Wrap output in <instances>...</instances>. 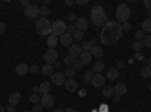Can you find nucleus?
Returning a JSON list of instances; mask_svg holds the SVG:
<instances>
[{
	"label": "nucleus",
	"instance_id": "f257e3e1",
	"mask_svg": "<svg viewBox=\"0 0 151 112\" xmlns=\"http://www.w3.org/2000/svg\"><path fill=\"white\" fill-rule=\"evenodd\" d=\"M121 36H122L121 24L116 21H107L100 32V41L104 46H113L121 40Z\"/></svg>",
	"mask_w": 151,
	"mask_h": 112
},
{
	"label": "nucleus",
	"instance_id": "f03ea898",
	"mask_svg": "<svg viewBox=\"0 0 151 112\" xmlns=\"http://www.w3.org/2000/svg\"><path fill=\"white\" fill-rule=\"evenodd\" d=\"M91 20H92V24H94V26L103 27L104 24L109 21V20H107V12L104 11L103 6L95 5V6L91 9Z\"/></svg>",
	"mask_w": 151,
	"mask_h": 112
},
{
	"label": "nucleus",
	"instance_id": "7ed1b4c3",
	"mask_svg": "<svg viewBox=\"0 0 151 112\" xmlns=\"http://www.w3.org/2000/svg\"><path fill=\"white\" fill-rule=\"evenodd\" d=\"M115 15H116V23H119V24L129 23V18H130V8H129V5H125V3L118 5Z\"/></svg>",
	"mask_w": 151,
	"mask_h": 112
},
{
	"label": "nucleus",
	"instance_id": "20e7f679",
	"mask_svg": "<svg viewBox=\"0 0 151 112\" xmlns=\"http://www.w3.org/2000/svg\"><path fill=\"white\" fill-rule=\"evenodd\" d=\"M36 32L45 36V35H50L52 33V23H50L47 18H40L36 21Z\"/></svg>",
	"mask_w": 151,
	"mask_h": 112
},
{
	"label": "nucleus",
	"instance_id": "39448f33",
	"mask_svg": "<svg viewBox=\"0 0 151 112\" xmlns=\"http://www.w3.org/2000/svg\"><path fill=\"white\" fill-rule=\"evenodd\" d=\"M67 26L68 24H65L62 20H58L52 24V33L56 36H62L64 33H67Z\"/></svg>",
	"mask_w": 151,
	"mask_h": 112
},
{
	"label": "nucleus",
	"instance_id": "423d86ee",
	"mask_svg": "<svg viewBox=\"0 0 151 112\" xmlns=\"http://www.w3.org/2000/svg\"><path fill=\"white\" fill-rule=\"evenodd\" d=\"M58 59V50L56 48H48V50L44 53V61H45V64H55Z\"/></svg>",
	"mask_w": 151,
	"mask_h": 112
},
{
	"label": "nucleus",
	"instance_id": "0eeeda50",
	"mask_svg": "<svg viewBox=\"0 0 151 112\" xmlns=\"http://www.w3.org/2000/svg\"><path fill=\"white\" fill-rule=\"evenodd\" d=\"M24 14H26V17H29V18H36L38 15H40V8H38L36 5H29L26 9H24Z\"/></svg>",
	"mask_w": 151,
	"mask_h": 112
},
{
	"label": "nucleus",
	"instance_id": "6e6552de",
	"mask_svg": "<svg viewBox=\"0 0 151 112\" xmlns=\"http://www.w3.org/2000/svg\"><path fill=\"white\" fill-rule=\"evenodd\" d=\"M65 80H67V77H65L64 71H62V73H53V74H52V83H53V85L60 86V85L65 83Z\"/></svg>",
	"mask_w": 151,
	"mask_h": 112
},
{
	"label": "nucleus",
	"instance_id": "1a4fd4ad",
	"mask_svg": "<svg viewBox=\"0 0 151 112\" xmlns=\"http://www.w3.org/2000/svg\"><path fill=\"white\" fill-rule=\"evenodd\" d=\"M41 105L44 106V109L47 108V109H50V108H53V105H55V98H53V95L52 94H44L42 97H41Z\"/></svg>",
	"mask_w": 151,
	"mask_h": 112
},
{
	"label": "nucleus",
	"instance_id": "9d476101",
	"mask_svg": "<svg viewBox=\"0 0 151 112\" xmlns=\"http://www.w3.org/2000/svg\"><path fill=\"white\" fill-rule=\"evenodd\" d=\"M95 88H101V86H104L106 83V77L103 76V74H94V79L91 82Z\"/></svg>",
	"mask_w": 151,
	"mask_h": 112
},
{
	"label": "nucleus",
	"instance_id": "9b49d317",
	"mask_svg": "<svg viewBox=\"0 0 151 112\" xmlns=\"http://www.w3.org/2000/svg\"><path fill=\"white\" fill-rule=\"evenodd\" d=\"M83 53V48H82V46H79V44H73L71 47H70V55L73 56V58H76V59H79V56Z\"/></svg>",
	"mask_w": 151,
	"mask_h": 112
},
{
	"label": "nucleus",
	"instance_id": "f8f14e48",
	"mask_svg": "<svg viewBox=\"0 0 151 112\" xmlns=\"http://www.w3.org/2000/svg\"><path fill=\"white\" fill-rule=\"evenodd\" d=\"M79 61L82 62V65H83V67L89 65V64H91V61H92V55H91V52H83V53L79 56Z\"/></svg>",
	"mask_w": 151,
	"mask_h": 112
},
{
	"label": "nucleus",
	"instance_id": "ddd939ff",
	"mask_svg": "<svg viewBox=\"0 0 151 112\" xmlns=\"http://www.w3.org/2000/svg\"><path fill=\"white\" fill-rule=\"evenodd\" d=\"M113 91H115V94L116 95H124L125 92H127V85H125L124 82H119V83H116L115 86H113Z\"/></svg>",
	"mask_w": 151,
	"mask_h": 112
},
{
	"label": "nucleus",
	"instance_id": "4468645a",
	"mask_svg": "<svg viewBox=\"0 0 151 112\" xmlns=\"http://www.w3.org/2000/svg\"><path fill=\"white\" fill-rule=\"evenodd\" d=\"M64 85H65L67 91H70V92L77 91V80H76V79H67Z\"/></svg>",
	"mask_w": 151,
	"mask_h": 112
},
{
	"label": "nucleus",
	"instance_id": "2eb2a0df",
	"mask_svg": "<svg viewBox=\"0 0 151 112\" xmlns=\"http://www.w3.org/2000/svg\"><path fill=\"white\" fill-rule=\"evenodd\" d=\"M76 27H77V30L85 32V30L88 29V21H86V18H85V17H79L77 20H76Z\"/></svg>",
	"mask_w": 151,
	"mask_h": 112
},
{
	"label": "nucleus",
	"instance_id": "dca6fc26",
	"mask_svg": "<svg viewBox=\"0 0 151 112\" xmlns=\"http://www.w3.org/2000/svg\"><path fill=\"white\" fill-rule=\"evenodd\" d=\"M59 41H60V44L64 46V47H71L73 46V36L68 35V33H64L59 38Z\"/></svg>",
	"mask_w": 151,
	"mask_h": 112
},
{
	"label": "nucleus",
	"instance_id": "f3484780",
	"mask_svg": "<svg viewBox=\"0 0 151 112\" xmlns=\"http://www.w3.org/2000/svg\"><path fill=\"white\" fill-rule=\"evenodd\" d=\"M8 100H9V105H11V106H17V105L21 102V94H20V92H12V94L9 95Z\"/></svg>",
	"mask_w": 151,
	"mask_h": 112
},
{
	"label": "nucleus",
	"instance_id": "a211bd4d",
	"mask_svg": "<svg viewBox=\"0 0 151 112\" xmlns=\"http://www.w3.org/2000/svg\"><path fill=\"white\" fill-rule=\"evenodd\" d=\"M15 73L18 74V76H26V74L29 73L27 64H18V65L15 67Z\"/></svg>",
	"mask_w": 151,
	"mask_h": 112
},
{
	"label": "nucleus",
	"instance_id": "6ab92c4d",
	"mask_svg": "<svg viewBox=\"0 0 151 112\" xmlns=\"http://www.w3.org/2000/svg\"><path fill=\"white\" fill-rule=\"evenodd\" d=\"M50 90H52V82H47V80L41 82V85H40V92H41L42 95H44V94H48Z\"/></svg>",
	"mask_w": 151,
	"mask_h": 112
},
{
	"label": "nucleus",
	"instance_id": "aec40b11",
	"mask_svg": "<svg viewBox=\"0 0 151 112\" xmlns=\"http://www.w3.org/2000/svg\"><path fill=\"white\" fill-rule=\"evenodd\" d=\"M58 43H59V40H58V36L56 35H50L48 38H47V46H48V48H56V46H58Z\"/></svg>",
	"mask_w": 151,
	"mask_h": 112
},
{
	"label": "nucleus",
	"instance_id": "412c9836",
	"mask_svg": "<svg viewBox=\"0 0 151 112\" xmlns=\"http://www.w3.org/2000/svg\"><path fill=\"white\" fill-rule=\"evenodd\" d=\"M92 71H94V74H101L104 71V64L101 61H97L94 64V67H92Z\"/></svg>",
	"mask_w": 151,
	"mask_h": 112
},
{
	"label": "nucleus",
	"instance_id": "4be33fe9",
	"mask_svg": "<svg viewBox=\"0 0 151 112\" xmlns=\"http://www.w3.org/2000/svg\"><path fill=\"white\" fill-rule=\"evenodd\" d=\"M106 77L110 79V80L118 79V77H119V70H118V68H110V70L107 71V74H106Z\"/></svg>",
	"mask_w": 151,
	"mask_h": 112
},
{
	"label": "nucleus",
	"instance_id": "5701e85b",
	"mask_svg": "<svg viewBox=\"0 0 151 112\" xmlns=\"http://www.w3.org/2000/svg\"><path fill=\"white\" fill-rule=\"evenodd\" d=\"M91 55H92L94 58L100 59V58L104 55V50H103V48H100L98 46H94V47H92V50H91Z\"/></svg>",
	"mask_w": 151,
	"mask_h": 112
},
{
	"label": "nucleus",
	"instance_id": "b1692460",
	"mask_svg": "<svg viewBox=\"0 0 151 112\" xmlns=\"http://www.w3.org/2000/svg\"><path fill=\"white\" fill-rule=\"evenodd\" d=\"M145 35H151V20L147 18L144 23H142V29H141Z\"/></svg>",
	"mask_w": 151,
	"mask_h": 112
},
{
	"label": "nucleus",
	"instance_id": "393cba45",
	"mask_svg": "<svg viewBox=\"0 0 151 112\" xmlns=\"http://www.w3.org/2000/svg\"><path fill=\"white\" fill-rule=\"evenodd\" d=\"M92 79H94V71L92 70H86L83 73V83H89V82H92Z\"/></svg>",
	"mask_w": 151,
	"mask_h": 112
},
{
	"label": "nucleus",
	"instance_id": "a878e982",
	"mask_svg": "<svg viewBox=\"0 0 151 112\" xmlns=\"http://www.w3.org/2000/svg\"><path fill=\"white\" fill-rule=\"evenodd\" d=\"M113 95H115V91H113V88L109 85V86H104L103 88V97H106V98H112Z\"/></svg>",
	"mask_w": 151,
	"mask_h": 112
},
{
	"label": "nucleus",
	"instance_id": "bb28decb",
	"mask_svg": "<svg viewBox=\"0 0 151 112\" xmlns=\"http://www.w3.org/2000/svg\"><path fill=\"white\" fill-rule=\"evenodd\" d=\"M53 65L52 64H45L42 68H41V71H42V74H45V76H52V74H53Z\"/></svg>",
	"mask_w": 151,
	"mask_h": 112
},
{
	"label": "nucleus",
	"instance_id": "cd10ccee",
	"mask_svg": "<svg viewBox=\"0 0 151 112\" xmlns=\"http://www.w3.org/2000/svg\"><path fill=\"white\" fill-rule=\"evenodd\" d=\"M76 71H77V70H76L74 67H68V68L64 71V74H65V77H67V79H74Z\"/></svg>",
	"mask_w": 151,
	"mask_h": 112
},
{
	"label": "nucleus",
	"instance_id": "c85d7f7f",
	"mask_svg": "<svg viewBox=\"0 0 151 112\" xmlns=\"http://www.w3.org/2000/svg\"><path fill=\"white\" fill-rule=\"evenodd\" d=\"M141 76L144 77V79H148V77H151V68L147 65V67H144L142 70H141Z\"/></svg>",
	"mask_w": 151,
	"mask_h": 112
},
{
	"label": "nucleus",
	"instance_id": "c756f323",
	"mask_svg": "<svg viewBox=\"0 0 151 112\" xmlns=\"http://www.w3.org/2000/svg\"><path fill=\"white\" fill-rule=\"evenodd\" d=\"M142 48H144L142 41H134V43H133V50H134V53H141Z\"/></svg>",
	"mask_w": 151,
	"mask_h": 112
},
{
	"label": "nucleus",
	"instance_id": "7c9ffc66",
	"mask_svg": "<svg viewBox=\"0 0 151 112\" xmlns=\"http://www.w3.org/2000/svg\"><path fill=\"white\" fill-rule=\"evenodd\" d=\"M74 62H76V58H73L71 55H68V56L64 58V64L68 65V67H73V65H74Z\"/></svg>",
	"mask_w": 151,
	"mask_h": 112
},
{
	"label": "nucleus",
	"instance_id": "2f4dec72",
	"mask_svg": "<svg viewBox=\"0 0 151 112\" xmlns=\"http://www.w3.org/2000/svg\"><path fill=\"white\" fill-rule=\"evenodd\" d=\"M92 47H94V43L92 41H85L82 48H83V52H91L92 50Z\"/></svg>",
	"mask_w": 151,
	"mask_h": 112
},
{
	"label": "nucleus",
	"instance_id": "473e14b6",
	"mask_svg": "<svg viewBox=\"0 0 151 112\" xmlns=\"http://www.w3.org/2000/svg\"><path fill=\"white\" fill-rule=\"evenodd\" d=\"M40 14L42 15V18H47L48 14H50V8H48V6H42V8H40Z\"/></svg>",
	"mask_w": 151,
	"mask_h": 112
},
{
	"label": "nucleus",
	"instance_id": "72a5a7b5",
	"mask_svg": "<svg viewBox=\"0 0 151 112\" xmlns=\"http://www.w3.org/2000/svg\"><path fill=\"white\" fill-rule=\"evenodd\" d=\"M73 40L82 41V40H83V32H82V30H76V32L73 33Z\"/></svg>",
	"mask_w": 151,
	"mask_h": 112
},
{
	"label": "nucleus",
	"instance_id": "f704fd0d",
	"mask_svg": "<svg viewBox=\"0 0 151 112\" xmlns=\"http://www.w3.org/2000/svg\"><path fill=\"white\" fill-rule=\"evenodd\" d=\"M142 44H144V47L151 48V35H145V38L142 40Z\"/></svg>",
	"mask_w": 151,
	"mask_h": 112
},
{
	"label": "nucleus",
	"instance_id": "c9c22d12",
	"mask_svg": "<svg viewBox=\"0 0 151 112\" xmlns=\"http://www.w3.org/2000/svg\"><path fill=\"white\" fill-rule=\"evenodd\" d=\"M76 30H77V27H76V23H74V24H68V26H67V33H68V35L73 36V33H74Z\"/></svg>",
	"mask_w": 151,
	"mask_h": 112
},
{
	"label": "nucleus",
	"instance_id": "e433bc0d",
	"mask_svg": "<svg viewBox=\"0 0 151 112\" xmlns=\"http://www.w3.org/2000/svg\"><path fill=\"white\" fill-rule=\"evenodd\" d=\"M121 29H122V33L124 32H130L132 30V24L130 23H124V24H121Z\"/></svg>",
	"mask_w": 151,
	"mask_h": 112
},
{
	"label": "nucleus",
	"instance_id": "4c0bfd02",
	"mask_svg": "<svg viewBox=\"0 0 151 112\" xmlns=\"http://www.w3.org/2000/svg\"><path fill=\"white\" fill-rule=\"evenodd\" d=\"M40 98H41L40 94H32V95H30V102L35 103V105H38V103H40Z\"/></svg>",
	"mask_w": 151,
	"mask_h": 112
},
{
	"label": "nucleus",
	"instance_id": "58836bf2",
	"mask_svg": "<svg viewBox=\"0 0 151 112\" xmlns=\"http://www.w3.org/2000/svg\"><path fill=\"white\" fill-rule=\"evenodd\" d=\"M134 36H136V41H142V40L145 38V33H144L142 30H137Z\"/></svg>",
	"mask_w": 151,
	"mask_h": 112
},
{
	"label": "nucleus",
	"instance_id": "ea45409f",
	"mask_svg": "<svg viewBox=\"0 0 151 112\" xmlns=\"http://www.w3.org/2000/svg\"><path fill=\"white\" fill-rule=\"evenodd\" d=\"M42 111H44V106H42L41 103L35 105V106H33V109H32V112H42Z\"/></svg>",
	"mask_w": 151,
	"mask_h": 112
},
{
	"label": "nucleus",
	"instance_id": "a19ab883",
	"mask_svg": "<svg viewBox=\"0 0 151 112\" xmlns=\"http://www.w3.org/2000/svg\"><path fill=\"white\" fill-rule=\"evenodd\" d=\"M38 71H40V67H38L36 64H33V65L29 67V73H38Z\"/></svg>",
	"mask_w": 151,
	"mask_h": 112
},
{
	"label": "nucleus",
	"instance_id": "79ce46f5",
	"mask_svg": "<svg viewBox=\"0 0 151 112\" xmlns=\"http://www.w3.org/2000/svg\"><path fill=\"white\" fill-rule=\"evenodd\" d=\"M76 70H80V68H83V65H82V62L79 61V59H76V62H74V65H73Z\"/></svg>",
	"mask_w": 151,
	"mask_h": 112
},
{
	"label": "nucleus",
	"instance_id": "37998d69",
	"mask_svg": "<svg viewBox=\"0 0 151 112\" xmlns=\"http://www.w3.org/2000/svg\"><path fill=\"white\" fill-rule=\"evenodd\" d=\"M6 32V24L5 23H0V35Z\"/></svg>",
	"mask_w": 151,
	"mask_h": 112
},
{
	"label": "nucleus",
	"instance_id": "c03bdc74",
	"mask_svg": "<svg viewBox=\"0 0 151 112\" xmlns=\"http://www.w3.org/2000/svg\"><path fill=\"white\" fill-rule=\"evenodd\" d=\"M125 67V61H118V64H116V68H124Z\"/></svg>",
	"mask_w": 151,
	"mask_h": 112
},
{
	"label": "nucleus",
	"instance_id": "a18cd8bd",
	"mask_svg": "<svg viewBox=\"0 0 151 112\" xmlns=\"http://www.w3.org/2000/svg\"><path fill=\"white\" fill-rule=\"evenodd\" d=\"M144 6L150 11V9H151V0H145V2H144Z\"/></svg>",
	"mask_w": 151,
	"mask_h": 112
},
{
	"label": "nucleus",
	"instance_id": "49530a36",
	"mask_svg": "<svg viewBox=\"0 0 151 112\" xmlns=\"http://www.w3.org/2000/svg\"><path fill=\"white\" fill-rule=\"evenodd\" d=\"M88 2H89V0H76V3H77V5H88Z\"/></svg>",
	"mask_w": 151,
	"mask_h": 112
},
{
	"label": "nucleus",
	"instance_id": "de8ad7c7",
	"mask_svg": "<svg viewBox=\"0 0 151 112\" xmlns=\"http://www.w3.org/2000/svg\"><path fill=\"white\" fill-rule=\"evenodd\" d=\"M134 58H136L137 61H142V59H144V55H142V53H134Z\"/></svg>",
	"mask_w": 151,
	"mask_h": 112
},
{
	"label": "nucleus",
	"instance_id": "09e8293b",
	"mask_svg": "<svg viewBox=\"0 0 151 112\" xmlns=\"http://www.w3.org/2000/svg\"><path fill=\"white\" fill-rule=\"evenodd\" d=\"M68 20H71V21L76 20V14H74V12H70V14H68Z\"/></svg>",
	"mask_w": 151,
	"mask_h": 112
},
{
	"label": "nucleus",
	"instance_id": "8fccbe9b",
	"mask_svg": "<svg viewBox=\"0 0 151 112\" xmlns=\"http://www.w3.org/2000/svg\"><path fill=\"white\" fill-rule=\"evenodd\" d=\"M6 112H15V106H11V105H9V106L6 108Z\"/></svg>",
	"mask_w": 151,
	"mask_h": 112
},
{
	"label": "nucleus",
	"instance_id": "3c124183",
	"mask_svg": "<svg viewBox=\"0 0 151 112\" xmlns=\"http://www.w3.org/2000/svg\"><path fill=\"white\" fill-rule=\"evenodd\" d=\"M21 5H23L24 8H27V6H29L30 3H29V0H23V2H21Z\"/></svg>",
	"mask_w": 151,
	"mask_h": 112
},
{
	"label": "nucleus",
	"instance_id": "603ef678",
	"mask_svg": "<svg viewBox=\"0 0 151 112\" xmlns=\"http://www.w3.org/2000/svg\"><path fill=\"white\" fill-rule=\"evenodd\" d=\"M112 100L115 102V103H118V102H119V95H116V94H115V95L112 97Z\"/></svg>",
	"mask_w": 151,
	"mask_h": 112
},
{
	"label": "nucleus",
	"instance_id": "864d4df0",
	"mask_svg": "<svg viewBox=\"0 0 151 112\" xmlns=\"http://www.w3.org/2000/svg\"><path fill=\"white\" fill-rule=\"evenodd\" d=\"M33 94H40V86H33Z\"/></svg>",
	"mask_w": 151,
	"mask_h": 112
},
{
	"label": "nucleus",
	"instance_id": "5fc2aeb1",
	"mask_svg": "<svg viewBox=\"0 0 151 112\" xmlns=\"http://www.w3.org/2000/svg\"><path fill=\"white\" fill-rule=\"evenodd\" d=\"M53 68H60V62H55V64H53Z\"/></svg>",
	"mask_w": 151,
	"mask_h": 112
},
{
	"label": "nucleus",
	"instance_id": "6e6d98bb",
	"mask_svg": "<svg viewBox=\"0 0 151 112\" xmlns=\"http://www.w3.org/2000/svg\"><path fill=\"white\" fill-rule=\"evenodd\" d=\"M65 3H67L68 6H71V5H74L76 2H74V0H67V2H65Z\"/></svg>",
	"mask_w": 151,
	"mask_h": 112
},
{
	"label": "nucleus",
	"instance_id": "4d7b16f0",
	"mask_svg": "<svg viewBox=\"0 0 151 112\" xmlns=\"http://www.w3.org/2000/svg\"><path fill=\"white\" fill-rule=\"evenodd\" d=\"M100 112H109L107 106H101V111H100Z\"/></svg>",
	"mask_w": 151,
	"mask_h": 112
},
{
	"label": "nucleus",
	"instance_id": "13d9d810",
	"mask_svg": "<svg viewBox=\"0 0 151 112\" xmlns=\"http://www.w3.org/2000/svg\"><path fill=\"white\" fill-rule=\"evenodd\" d=\"M64 112H77V111H76V109H73V108H68V109H65Z\"/></svg>",
	"mask_w": 151,
	"mask_h": 112
},
{
	"label": "nucleus",
	"instance_id": "bf43d9fd",
	"mask_svg": "<svg viewBox=\"0 0 151 112\" xmlns=\"http://www.w3.org/2000/svg\"><path fill=\"white\" fill-rule=\"evenodd\" d=\"M50 3V0H42V6H48Z\"/></svg>",
	"mask_w": 151,
	"mask_h": 112
},
{
	"label": "nucleus",
	"instance_id": "052dcab7",
	"mask_svg": "<svg viewBox=\"0 0 151 112\" xmlns=\"http://www.w3.org/2000/svg\"><path fill=\"white\" fill-rule=\"evenodd\" d=\"M0 112H6V108H3V106H0Z\"/></svg>",
	"mask_w": 151,
	"mask_h": 112
},
{
	"label": "nucleus",
	"instance_id": "680f3d73",
	"mask_svg": "<svg viewBox=\"0 0 151 112\" xmlns=\"http://www.w3.org/2000/svg\"><path fill=\"white\" fill-rule=\"evenodd\" d=\"M148 67H150V68H151V56H150V58H148Z\"/></svg>",
	"mask_w": 151,
	"mask_h": 112
},
{
	"label": "nucleus",
	"instance_id": "e2e57ef3",
	"mask_svg": "<svg viewBox=\"0 0 151 112\" xmlns=\"http://www.w3.org/2000/svg\"><path fill=\"white\" fill-rule=\"evenodd\" d=\"M65 109H55V112H64Z\"/></svg>",
	"mask_w": 151,
	"mask_h": 112
},
{
	"label": "nucleus",
	"instance_id": "0e129e2a",
	"mask_svg": "<svg viewBox=\"0 0 151 112\" xmlns=\"http://www.w3.org/2000/svg\"><path fill=\"white\" fill-rule=\"evenodd\" d=\"M148 18H150V20H151V9H150V11H148Z\"/></svg>",
	"mask_w": 151,
	"mask_h": 112
},
{
	"label": "nucleus",
	"instance_id": "69168bd1",
	"mask_svg": "<svg viewBox=\"0 0 151 112\" xmlns=\"http://www.w3.org/2000/svg\"><path fill=\"white\" fill-rule=\"evenodd\" d=\"M148 90H150V91H151V83H150V85H148Z\"/></svg>",
	"mask_w": 151,
	"mask_h": 112
},
{
	"label": "nucleus",
	"instance_id": "338daca9",
	"mask_svg": "<svg viewBox=\"0 0 151 112\" xmlns=\"http://www.w3.org/2000/svg\"><path fill=\"white\" fill-rule=\"evenodd\" d=\"M23 112H32V111H23Z\"/></svg>",
	"mask_w": 151,
	"mask_h": 112
},
{
	"label": "nucleus",
	"instance_id": "774afa93",
	"mask_svg": "<svg viewBox=\"0 0 151 112\" xmlns=\"http://www.w3.org/2000/svg\"><path fill=\"white\" fill-rule=\"evenodd\" d=\"M150 112H151V111H150Z\"/></svg>",
	"mask_w": 151,
	"mask_h": 112
}]
</instances>
